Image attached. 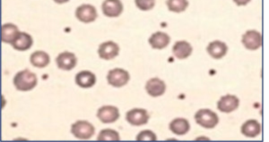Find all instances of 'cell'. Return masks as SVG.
Wrapping results in <instances>:
<instances>
[{"label":"cell","instance_id":"obj_1","mask_svg":"<svg viewBox=\"0 0 269 142\" xmlns=\"http://www.w3.org/2000/svg\"><path fill=\"white\" fill-rule=\"evenodd\" d=\"M38 79L35 74L28 69L18 72L14 78V85L20 91H29L35 88Z\"/></svg>","mask_w":269,"mask_h":142},{"label":"cell","instance_id":"obj_2","mask_svg":"<svg viewBox=\"0 0 269 142\" xmlns=\"http://www.w3.org/2000/svg\"><path fill=\"white\" fill-rule=\"evenodd\" d=\"M196 123L205 129H214L219 124V117L216 112L204 108L195 114Z\"/></svg>","mask_w":269,"mask_h":142},{"label":"cell","instance_id":"obj_3","mask_svg":"<svg viewBox=\"0 0 269 142\" xmlns=\"http://www.w3.org/2000/svg\"><path fill=\"white\" fill-rule=\"evenodd\" d=\"M72 134L80 139H89L94 135L95 129L87 121H78L71 126Z\"/></svg>","mask_w":269,"mask_h":142},{"label":"cell","instance_id":"obj_4","mask_svg":"<svg viewBox=\"0 0 269 142\" xmlns=\"http://www.w3.org/2000/svg\"><path fill=\"white\" fill-rule=\"evenodd\" d=\"M241 42L248 50H259L263 45L262 34L255 30H249L242 35Z\"/></svg>","mask_w":269,"mask_h":142},{"label":"cell","instance_id":"obj_5","mask_svg":"<svg viewBox=\"0 0 269 142\" xmlns=\"http://www.w3.org/2000/svg\"><path fill=\"white\" fill-rule=\"evenodd\" d=\"M129 79L130 76L128 72L121 68H115L113 70H110L107 75V80L109 84L113 86L115 88H121L126 85Z\"/></svg>","mask_w":269,"mask_h":142},{"label":"cell","instance_id":"obj_6","mask_svg":"<svg viewBox=\"0 0 269 142\" xmlns=\"http://www.w3.org/2000/svg\"><path fill=\"white\" fill-rule=\"evenodd\" d=\"M75 16L79 21H83L85 23H89L95 21L98 14L95 7L89 4H84L76 8Z\"/></svg>","mask_w":269,"mask_h":142},{"label":"cell","instance_id":"obj_7","mask_svg":"<svg viewBox=\"0 0 269 142\" xmlns=\"http://www.w3.org/2000/svg\"><path fill=\"white\" fill-rule=\"evenodd\" d=\"M149 114L145 109L141 108H134L131 110L128 111L126 114V119L134 126H141V125H146L149 121Z\"/></svg>","mask_w":269,"mask_h":142},{"label":"cell","instance_id":"obj_8","mask_svg":"<svg viewBox=\"0 0 269 142\" xmlns=\"http://www.w3.org/2000/svg\"><path fill=\"white\" fill-rule=\"evenodd\" d=\"M240 106V100L234 95H225L223 96L217 102V109L225 114H230L236 110Z\"/></svg>","mask_w":269,"mask_h":142},{"label":"cell","instance_id":"obj_9","mask_svg":"<svg viewBox=\"0 0 269 142\" xmlns=\"http://www.w3.org/2000/svg\"><path fill=\"white\" fill-rule=\"evenodd\" d=\"M97 117L103 124L115 123L120 118L119 108L113 106H104L99 108L97 112Z\"/></svg>","mask_w":269,"mask_h":142},{"label":"cell","instance_id":"obj_10","mask_svg":"<svg viewBox=\"0 0 269 142\" xmlns=\"http://www.w3.org/2000/svg\"><path fill=\"white\" fill-rule=\"evenodd\" d=\"M120 53V46L113 41H106L101 44L98 49L99 57L104 60H110Z\"/></svg>","mask_w":269,"mask_h":142},{"label":"cell","instance_id":"obj_11","mask_svg":"<svg viewBox=\"0 0 269 142\" xmlns=\"http://www.w3.org/2000/svg\"><path fill=\"white\" fill-rule=\"evenodd\" d=\"M56 62H57V67L61 70L70 71L73 68L75 67L78 59L74 53L65 51L57 56Z\"/></svg>","mask_w":269,"mask_h":142},{"label":"cell","instance_id":"obj_12","mask_svg":"<svg viewBox=\"0 0 269 142\" xmlns=\"http://www.w3.org/2000/svg\"><path fill=\"white\" fill-rule=\"evenodd\" d=\"M102 9L108 17H118L123 11V5L121 0H104Z\"/></svg>","mask_w":269,"mask_h":142},{"label":"cell","instance_id":"obj_13","mask_svg":"<svg viewBox=\"0 0 269 142\" xmlns=\"http://www.w3.org/2000/svg\"><path fill=\"white\" fill-rule=\"evenodd\" d=\"M145 89L150 96L153 98L162 96L166 90V85L159 78H152L145 84Z\"/></svg>","mask_w":269,"mask_h":142},{"label":"cell","instance_id":"obj_14","mask_svg":"<svg viewBox=\"0 0 269 142\" xmlns=\"http://www.w3.org/2000/svg\"><path fill=\"white\" fill-rule=\"evenodd\" d=\"M241 132L247 138H256L262 132V126L257 120L252 119L241 125Z\"/></svg>","mask_w":269,"mask_h":142},{"label":"cell","instance_id":"obj_15","mask_svg":"<svg viewBox=\"0 0 269 142\" xmlns=\"http://www.w3.org/2000/svg\"><path fill=\"white\" fill-rule=\"evenodd\" d=\"M206 50L210 55V57H212L215 59H221L228 52V46H227L226 43L220 41V40H215L213 42L209 43Z\"/></svg>","mask_w":269,"mask_h":142},{"label":"cell","instance_id":"obj_16","mask_svg":"<svg viewBox=\"0 0 269 142\" xmlns=\"http://www.w3.org/2000/svg\"><path fill=\"white\" fill-rule=\"evenodd\" d=\"M32 44H33V39L32 36L27 32H20L17 38L15 39L14 42L12 43V46L14 50L18 51H25L30 50L32 48Z\"/></svg>","mask_w":269,"mask_h":142},{"label":"cell","instance_id":"obj_17","mask_svg":"<svg viewBox=\"0 0 269 142\" xmlns=\"http://www.w3.org/2000/svg\"><path fill=\"white\" fill-rule=\"evenodd\" d=\"M170 41V36L163 32H157L152 34L149 39V43L155 50L165 49Z\"/></svg>","mask_w":269,"mask_h":142},{"label":"cell","instance_id":"obj_18","mask_svg":"<svg viewBox=\"0 0 269 142\" xmlns=\"http://www.w3.org/2000/svg\"><path fill=\"white\" fill-rule=\"evenodd\" d=\"M193 49L190 45V43H188L186 40H180L174 44V48H172V53L174 56L177 57L178 59H186L188 58L192 54Z\"/></svg>","mask_w":269,"mask_h":142},{"label":"cell","instance_id":"obj_19","mask_svg":"<svg viewBox=\"0 0 269 142\" xmlns=\"http://www.w3.org/2000/svg\"><path fill=\"white\" fill-rule=\"evenodd\" d=\"M169 128L178 136H183L187 134L190 130L189 122L185 118H176L170 122Z\"/></svg>","mask_w":269,"mask_h":142},{"label":"cell","instance_id":"obj_20","mask_svg":"<svg viewBox=\"0 0 269 142\" xmlns=\"http://www.w3.org/2000/svg\"><path fill=\"white\" fill-rule=\"evenodd\" d=\"M75 83L84 89L92 88L96 83L95 75L89 71L80 72L75 76Z\"/></svg>","mask_w":269,"mask_h":142},{"label":"cell","instance_id":"obj_21","mask_svg":"<svg viewBox=\"0 0 269 142\" xmlns=\"http://www.w3.org/2000/svg\"><path fill=\"white\" fill-rule=\"evenodd\" d=\"M20 33L18 27L13 23H6L2 26V41L12 44Z\"/></svg>","mask_w":269,"mask_h":142},{"label":"cell","instance_id":"obj_22","mask_svg":"<svg viewBox=\"0 0 269 142\" xmlns=\"http://www.w3.org/2000/svg\"><path fill=\"white\" fill-rule=\"evenodd\" d=\"M30 61L33 66L38 68L46 67L50 64V57L49 54L44 51H35L30 57Z\"/></svg>","mask_w":269,"mask_h":142},{"label":"cell","instance_id":"obj_23","mask_svg":"<svg viewBox=\"0 0 269 142\" xmlns=\"http://www.w3.org/2000/svg\"><path fill=\"white\" fill-rule=\"evenodd\" d=\"M168 9L174 13L184 12L188 7V0H167Z\"/></svg>","mask_w":269,"mask_h":142},{"label":"cell","instance_id":"obj_24","mask_svg":"<svg viewBox=\"0 0 269 142\" xmlns=\"http://www.w3.org/2000/svg\"><path fill=\"white\" fill-rule=\"evenodd\" d=\"M121 137L119 132L111 129H104L101 131L97 137L98 140H120Z\"/></svg>","mask_w":269,"mask_h":142},{"label":"cell","instance_id":"obj_25","mask_svg":"<svg viewBox=\"0 0 269 142\" xmlns=\"http://www.w3.org/2000/svg\"><path fill=\"white\" fill-rule=\"evenodd\" d=\"M137 7L143 11H148L152 9L156 5V0H134Z\"/></svg>","mask_w":269,"mask_h":142},{"label":"cell","instance_id":"obj_26","mask_svg":"<svg viewBox=\"0 0 269 142\" xmlns=\"http://www.w3.org/2000/svg\"><path fill=\"white\" fill-rule=\"evenodd\" d=\"M137 139L138 140H156L157 137H156V133L152 132V131H143L140 133H138Z\"/></svg>","mask_w":269,"mask_h":142},{"label":"cell","instance_id":"obj_27","mask_svg":"<svg viewBox=\"0 0 269 142\" xmlns=\"http://www.w3.org/2000/svg\"><path fill=\"white\" fill-rule=\"evenodd\" d=\"M234 2L237 5L238 7H241V6L248 5L251 2V0H234Z\"/></svg>","mask_w":269,"mask_h":142},{"label":"cell","instance_id":"obj_28","mask_svg":"<svg viewBox=\"0 0 269 142\" xmlns=\"http://www.w3.org/2000/svg\"><path fill=\"white\" fill-rule=\"evenodd\" d=\"M54 1H55V2L57 4H64L68 2L69 0H54Z\"/></svg>","mask_w":269,"mask_h":142}]
</instances>
